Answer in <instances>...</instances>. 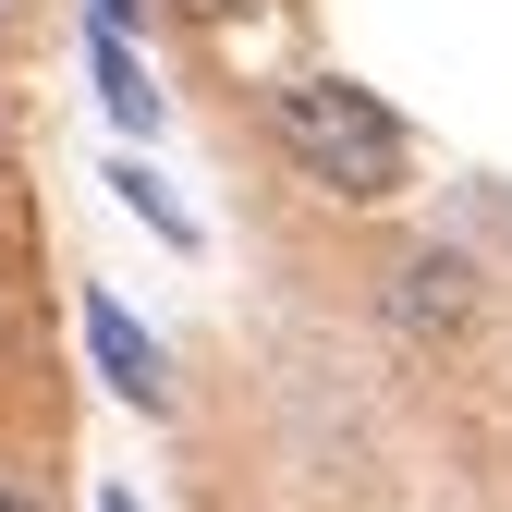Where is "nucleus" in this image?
Returning <instances> with one entry per match:
<instances>
[{
  "mask_svg": "<svg viewBox=\"0 0 512 512\" xmlns=\"http://www.w3.org/2000/svg\"><path fill=\"white\" fill-rule=\"evenodd\" d=\"M269 147H281L293 183H317L330 208H391L403 183H415L403 110H378V86H354V74H281V86H269Z\"/></svg>",
  "mask_w": 512,
  "mask_h": 512,
  "instance_id": "1",
  "label": "nucleus"
},
{
  "mask_svg": "<svg viewBox=\"0 0 512 512\" xmlns=\"http://www.w3.org/2000/svg\"><path fill=\"white\" fill-rule=\"evenodd\" d=\"M476 317H488V281H476L464 244H403L391 269H378V330L415 342V354H452Z\"/></svg>",
  "mask_w": 512,
  "mask_h": 512,
  "instance_id": "2",
  "label": "nucleus"
},
{
  "mask_svg": "<svg viewBox=\"0 0 512 512\" xmlns=\"http://www.w3.org/2000/svg\"><path fill=\"white\" fill-rule=\"evenodd\" d=\"M86 354H98V378H110L135 415H171V354H159V330H147L122 293H98V281H86Z\"/></svg>",
  "mask_w": 512,
  "mask_h": 512,
  "instance_id": "3",
  "label": "nucleus"
},
{
  "mask_svg": "<svg viewBox=\"0 0 512 512\" xmlns=\"http://www.w3.org/2000/svg\"><path fill=\"white\" fill-rule=\"evenodd\" d=\"M86 74H98V110L122 122V135H159V86H147V61L122 25H86Z\"/></svg>",
  "mask_w": 512,
  "mask_h": 512,
  "instance_id": "4",
  "label": "nucleus"
},
{
  "mask_svg": "<svg viewBox=\"0 0 512 512\" xmlns=\"http://www.w3.org/2000/svg\"><path fill=\"white\" fill-rule=\"evenodd\" d=\"M110 196L135 208V220H147V232H159L171 256H196V220H183V196H171V183H159L147 159H110Z\"/></svg>",
  "mask_w": 512,
  "mask_h": 512,
  "instance_id": "5",
  "label": "nucleus"
},
{
  "mask_svg": "<svg viewBox=\"0 0 512 512\" xmlns=\"http://www.w3.org/2000/svg\"><path fill=\"white\" fill-rule=\"evenodd\" d=\"M183 25H244V13H269V0H171Z\"/></svg>",
  "mask_w": 512,
  "mask_h": 512,
  "instance_id": "6",
  "label": "nucleus"
},
{
  "mask_svg": "<svg viewBox=\"0 0 512 512\" xmlns=\"http://www.w3.org/2000/svg\"><path fill=\"white\" fill-rule=\"evenodd\" d=\"M147 13H159V0H98V25H122V37H135Z\"/></svg>",
  "mask_w": 512,
  "mask_h": 512,
  "instance_id": "7",
  "label": "nucleus"
},
{
  "mask_svg": "<svg viewBox=\"0 0 512 512\" xmlns=\"http://www.w3.org/2000/svg\"><path fill=\"white\" fill-rule=\"evenodd\" d=\"M13 183H25V159H13V135H0V220H13Z\"/></svg>",
  "mask_w": 512,
  "mask_h": 512,
  "instance_id": "8",
  "label": "nucleus"
},
{
  "mask_svg": "<svg viewBox=\"0 0 512 512\" xmlns=\"http://www.w3.org/2000/svg\"><path fill=\"white\" fill-rule=\"evenodd\" d=\"M25 25H37V0H0V49H13V37H25Z\"/></svg>",
  "mask_w": 512,
  "mask_h": 512,
  "instance_id": "9",
  "label": "nucleus"
},
{
  "mask_svg": "<svg viewBox=\"0 0 512 512\" xmlns=\"http://www.w3.org/2000/svg\"><path fill=\"white\" fill-rule=\"evenodd\" d=\"M0 512H37V488H13V476H0Z\"/></svg>",
  "mask_w": 512,
  "mask_h": 512,
  "instance_id": "10",
  "label": "nucleus"
},
{
  "mask_svg": "<svg viewBox=\"0 0 512 512\" xmlns=\"http://www.w3.org/2000/svg\"><path fill=\"white\" fill-rule=\"evenodd\" d=\"M98 512H135V488H98Z\"/></svg>",
  "mask_w": 512,
  "mask_h": 512,
  "instance_id": "11",
  "label": "nucleus"
}]
</instances>
